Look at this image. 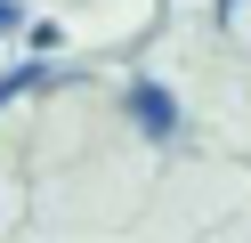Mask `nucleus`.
Segmentation results:
<instances>
[{
  "mask_svg": "<svg viewBox=\"0 0 251 243\" xmlns=\"http://www.w3.org/2000/svg\"><path fill=\"white\" fill-rule=\"evenodd\" d=\"M0 32H25V0H0Z\"/></svg>",
  "mask_w": 251,
  "mask_h": 243,
  "instance_id": "4",
  "label": "nucleus"
},
{
  "mask_svg": "<svg viewBox=\"0 0 251 243\" xmlns=\"http://www.w3.org/2000/svg\"><path fill=\"white\" fill-rule=\"evenodd\" d=\"M25 41H33V57H49V49H57V41H65V32H57V25H49V16H41V25H33V16H25Z\"/></svg>",
  "mask_w": 251,
  "mask_h": 243,
  "instance_id": "3",
  "label": "nucleus"
},
{
  "mask_svg": "<svg viewBox=\"0 0 251 243\" xmlns=\"http://www.w3.org/2000/svg\"><path fill=\"white\" fill-rule=\"evenodd\" d=\"M235 8H243V0H219V16H235Z\"/></svg>",
  "mask_w": 251,
  "mask_h": 243,
  "instance_id": "5",
  "label": "nucleus"
},
{
  "mask_svg": "<svg viewBox=\"0 0 251 243\" xmlns=\"http://www.w3.org/2000/svg\"><path fill=\"white\" fill-rule=\"evenodd\" d=\"M49 73H57L49 57H33V65H17V73H0V106H17V97H33V89H41V81H49Z\"/></svg>",
  "mask_w": 251,
  "mask_h": 243,
  "instance_id": "2",
  "label": "nucleus"
},
{
  "mask_svg": "<svg viewBox=\"0 0 251 243\" xmlns=\"http://www.w3.org/2000/svg\"><path fill=\"white\" fill-rule=\"evenodd\" d=\"M122 113H130V130H138L146 146H170V138H178V97H170L162 81H146V73L122 89Z\"/></svg>",
  "mask_w": 251,
  "mask_h": 243,
  "instance_id": "1",
  "label": "nucleus"
}]
</instances>
